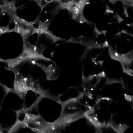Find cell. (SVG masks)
<instances>
[{"instance_id": "1", "label": "cell", "mask_w": 133, "mask_h": 133, "mask_svg": "<svg viewBox=\"0 0 133 133\" xmlns=\"http://www.w3.org/2000/svg\"><path fill=\"white\" fill-rule=\"evenodd\" d=\"M11 7L17 21L27 25L39 19L43 8L40 0H14Z\"/></svg>"}]
</instances>
